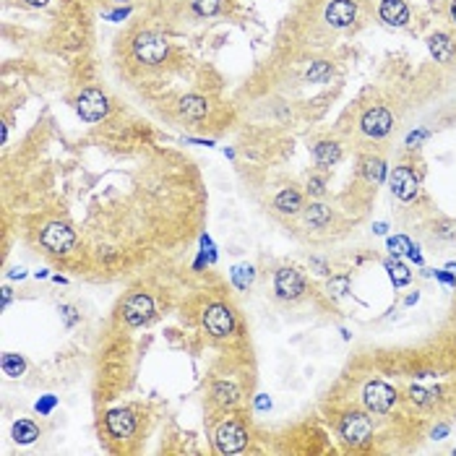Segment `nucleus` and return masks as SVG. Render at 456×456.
<instances>
[{
    "label": "nucleus",
    "mask_w": 456,
    "mask_h": 456,
    "mask_svg": "<svg viewBox=\"0 0 456 456\" xmlns=\"http://www.w3.org/2000/svg\"><path fill=\"white\" fill-rule=\"evenodd\" d=\"M169 55V42L157 32H141L133 40V57L144 65H160Z\"/></svg>",
    "instance_id": "1"
},
{
    "label": "nucleus",
    "mask_w": 456,
    "mask_h": 456,
    "mask_svg": "<svg viewBox=\"0 0 456 456\" xmlns=\"http://www.w3.org/2000/svg\"><path fill=\"white\" fill-rule=\"evenodd\" d=\"M40 243H42V248L50 250V253L65 256V253H71V250L76 248V243H79V238H76V233H73L68 224H63V222H50V224H45V227H42Z\"/></svg>",
    "instance_id": "2"
},
{
    "label": "nucleus",
    "mask_w": 456,
    "mask_h": 456,
    "mask_svg": "<svg viewBox=\"0 0 456 456\" xmlns=\"http://www.w3.org/2000/svg\"><path fill=\"white\" fill-rule=\"evenodd\" d=\"M362 404L373 415H386L396 404V391H394V386L384 384V381H370L362 389Z\"/></svg>",
    "instance_id": "3"
},
{
    "label": "nucleus",
    "mask_w": 456,
    "mask_h": 456,
    "mask_svg": "<svg viewBox=\"0 0 456 456\" xmlns=\"http://www.w3.org/2000/svg\"><path fill=\"white\" fill-rule=\"evenodd\" d=\"M204 328L206 334H211L214 339H224L235 331V316L233 311L224 303H211L204 311Z\"/></svg>",
    "instance_id": "4"
},
{
    "label": "nucleus",
    "mask_w": 456,
    "mask_h": 456,
    "mask_svg": "<svg viewBox=\"0 0 456 456\" xmlns=\"http://www.w3.org/2000/svg\"><path fill=\"white\" fill-rule=\"evenodd\" d=\"M339 433L350 446H362L373 433V423H370V417L365 412H347L339 420Z\"/></svg>",
    "instance_id": "5"
},
{
    "label": "nucleus",
    "mask_w": 456,
    "mask_h": 456,
    "mask_svg": "<svg viewBox=\"0 0 456 456\" xmlns=\"http://www.w3.org/2000/svg\"><path fill=\"white\" fill-rule=\"evenodd\" d=\"M216 448L222 454H240L248 446V430L243 428L238 420H227L216 428Z\"/></svg>",
    "instance_id": "6"
},
{
    "label": "nucleus",
    "mask_w": 456,
    "mask_h": 456,
    "mask_svg": "<svg viewBox=\"0 0 456 456\" xmlns=\"http://www.w3.org/2000/svg\"><path fill=\"white\" fill-rule=\"evenodd\" d=\"M110 110V104H107V96L99 91V89H84L76 99V112L81 115V121L87 123H96L102 121L104 115Z\"/></svg>",
    "instance_id": "7"
},
{
    "label": "nucleus",
    "mask_w": 456,
    "mask_h": 456,
    "mask_svg": "<svg viewBox=\"0 0 456 456\" xmlns=\"http://www.w3.org/2000/svg\"><path fill=\"white\" fill-rule=\"evenodd\" d=\"M123 318L128 326H144L154 318V300L144 292H136L130 295L123 305Z\"/></svg>",
    "instance_id": "8"
},
{
    "label": "nucleus",
    "mask_w": 456,
    "mask_h": 456,
    "mask_svg": "<svg viewBox=\"0 0 456 456\" xmlns=\"http://www.w3.org/2000/svg\"><path fill=\"white\" fill-rule=\"evenodd\" d=\"M391 193L399 201H412L420 193V177L409 165H399L391 175Z\"/></svg>",
    "instance_id": "9"
},
{
    "label": "nucleus",
    "mask_w": 456,
    "mask_h": 456,
    "mask_svg": "<svg viewBox=\"0 0 456 456\" xmlns=\"http://www.w3.org/2000/svg\"><path fill=\"white\" fill-rule=\"evenodd\" d=\"M274 289H277V295H279L282 300H297V297L305 292V282L297 269L284 266V269H279L277 277H274Z\"/></svg>",
    "instance_id": "10"
},
{
    "label": "nucleus",
    "mask_w": 456,
    "mask_h": 456,
    "mask_svg": "<svg viewBox=\"0 0 456 456\" xmlns=\"http://www.w3.org/2000/svg\"><path fill=\"white\" fill-rule=\"evenodd\" d=\"M394 126V115L386 107H370L360 121V128L370 138H384Z\"/></svg>",
    "instance_id": "11"
},
{
    "label": "nucleus",
    "mask_w": 456,
    "mask_h": 456,
    "mask_svg": "<svg viewBox=\"0 0 456 456\" xmlns=\"http://www.w3.org/2000/svg\"><path fill=\"white\" fill-rule=\"evenodd\" d=\"M355 18H357V6H355V0H331L326 6V21H328V26H334V29H347V26H352Z\"/></svg>",
    "instance_id": "12"
},
{
    "label": "nucleus",
    "mask_w": 456,
    "mask_h": 456,
    "mask_svg": "<svg viewBox=\"0 0 456 456\" xmlns=\"http://www.w3.org/2000/svg\"><path fill=\"white\" fill-rule=\"evenodd\" d=\"M104 428L110 430V435L115 438H130L136 430V415L130 409H112L104 417Z\"/></svg>",
    "instance_id": "13"
},
{
    "label": "nucleus",
    "mask_w": 456,
    "mask_h": 456,
    "mask_svg": "<svg viewBox=\"0 0 456 456\" xmlns=\"http://www.w3.org/2000/svg\"><path fill=\"white\" fill-rule=\"evenodd\" d=\"M378 13L389 26H404L409 21V9L404 0H381Z\"/></svg>",
    "instance_id": "14"
},
{
    "label": "nucleus",
    "mask_w": 456,
    "mask_h": 456,
    "mask_svg": "<svg viewBox=\"0 0 456 456\" xmlns=\"http://www.w3.org/2000/svg\"><path fill=\"white\" fill-rule=\"evenodd\" d=\"M177 112L183 115L185 121H201L204 115L208 112V102L204 99V96L199 94H188L180 99V104H177Z\"/></svg>",
    "instance_id": "15"
},
{
    "label": "nucleus",
    "mask_w": 456,
    "mask_h": 456,
    "mask_svg": "<svg viewBox=\"0 0 456 456\" xmlns=\"http://www.w3.org/2000/svg\"><path fill=\"white\" fill-rule=\"evenodd\" d=\"M313 160H316L318 167H331V165L342 160V146L336 141H318L313 146Z\"/></svg>",
    "instance_id": "16"
},
{
    "label": "nucleus",
    "mask_w": 456,
    "mask_h": 456,
    "mask_svg": "<svg viewBox=\"0 0 456 456\" xmlns=\"http://www.w3.org/2000/svg\"><path fill=\"white\" fill-rule=\"evenodd\" d=\"M428 48H430L433 57L438 60V63H448L451 57H454V42L448 34H433L430 40H428Z\"/></svg>",
    "instance_id": "17"
},
{
    "label": "nucleus",
    "mask_w": 456,
    "mask_h": 456,
    "mask_svg": "<svg viewBox=\"0 0 456 456\" xmlns=\"http://www.w3.org/2000/svg\"><path fill=\"white\" fill-rule=\"evenodd\" d=\"M360 172L368 183L381 185L386 180V162L378 160V157H365V160L360 162Z\"/></svg>",
    "instance_id": "18"
},
{
    "label": "nucleus",
    "mask_w": 456,
    "mask_h": 456,
    "mask_svg": "<svg viewBox=\"0 0 456 456\" xmlns=\"http://www.w3.org/2000/svg\"><path fill=\"white\" fill-rule=\"evenodd\" d=\"M274 208L282 211V214H297V211L303 208V196L297 191H292V188H287V191H282L279 196L274 199Z\"/></svg>",
    "instance_id": "19"
},
{
    "label": "nucleus",
    "mask_w": 456,
    "mask_h": 456,
    "mask_svg": "<svg viewBox=\"0 0 456 456\" xmlns=\"http://www.w3.org/2000/svg\"><path fill=\"white\" fill-rule=\"evenodd\" d=\"M305 222H308V227H316V230L326 227L331 222V208L323 206V204H311L305 208Z\"/></svg>",
    "instance_id": "20"
},
{
    "label": "nucleus",
    "mask_w": 456,
    "mask_h": 456,
    "mask_svg": "<svg viewBox=\"0 0 456 456\" xmlns=\"http://www.w3.org/2000/svg\"><path fill=\"white\" fill-rule=\"evenodd\" d=\"M40 438V428L32 423V420H18L13 423V440L16 443H34Z\"/></svg>",
    "instance_id": "21"
},
{
    "label": "nucleus",
    "mask_w": 456,
    "mask_h": 456,
    "mask_svg": "<svg viewBox=\"0 0 456 456\" xmlns=\"http://www.w3.org/2000/svg\"><path fill=\"white\" fill-rule=\"evenodd\" d=\"M386 272H389V279L394 282V287H404V284H409V279H412L409 269L401 264V261H396V256L386 261Z\"/></svg>",
    "instance_id": "22"
},
{
    "label": "nucleus",
    "mask_w": 456,
    "mask_h": 456,
    "mask_svg": "<svg viewBox=\"0 0 456 456\" xmlns=\"http://www.w3.org/2000/svg\"><path fill=\"white\" fill-rule=\"evenodd\" d=\"M214 399L219 401L222 407H233L235 401L240 399V391H238L233 384H224V381H219V384L214 386Z\"/></svg>",
    "instance_id": "23"
},
{
    "label": "nucleus",
    "mask_w": 456,
    "mask_h": 456,
    "mask_svg": "<svg viewBox=\"0 0 456 456\" xmlns=\"http://www.w3.org/2000/svg\"><path fill=\"white\" fill-rule=\"evenodd\" d=\"M0 368H3V373L9 378H18L26 370V362H24V357H18V355L6 352L3 355V360H0Z\"/></svg>",
    "instance_id": "24"
},
{
    "label": "nucleus",
    "mask_w": 456,
    "mask_h": 456,
    "mask_svg": "<svg viewBox=\"0 0 456 456\" xmlns=\"http://www.w3.org/2000/svg\"><path fill=\"white\" fill-rule=\"evenodd\" d=\"M230 277H233V284L238 289H248L250 284H253V277H256V272H253V266H250V264H240V266H235Z\"/></svg>",
    "instance_id": "25"
},
{
    "label": "nucleus",
    "mask_w": 456,
    "mask_h": 456,
    "mask_svg": "<svg viewBox=\"0 0 456 456\" xmlns=\"http://www.w3.org/2000/svg\"><path fill=\"white\" fill-rule=\"evenodd\" d=\"M435 399H438V391H435V389H423V386H412V389H409V401H412V404L428 407V404H435Z\"/></svg>",
    "instance_id": "26"
},
{
    "label": "nucleus",
    "mask_w": 456,
    "mask_h": 456,
    "mask_svg": "<svg viewBox=\"0 0 456 456\" xmlns=\"http://www.w3.org/2000/svg\"><path fill=\"white\" fill-rule=\"evenodd\" d=\"M328 76H331V63H326V60H316V63H311V68L305 71V79L311 81V84H321V81H326Z\"/></svg>",
    "instance_id": "27"
},
{
    "label": "nucleus",
    "mask_w": 456,
    "mask_h": 456,
    "mask_svg": "<svg viewBox=\"0 0 456 456\" xmlns=\"http://www.w3.org/2000/svg\"><path fill=\"white\" fill-rule=\"evenodd\" d=\"M191 9L196 16H214L222 9V0H191Z\"/></svg>",
    "instance_id": "28"
},
{
    "label": "nucleus",
    "mask_w": 456,
    "mask_h": 456,
    "mask_svg": "<svg viewBox=\"0 0 456 456\" xmlns=\"http://www.w3.org/2000/svg\"><path fill=\"white\" fill-rule=\"evenodd\" d=\"M389 250H391V256H404L412 250V243L404 235H396V238H389Z\"/></svg>",
    "instance_id": "29"
},
{
    "label": "nucleus",
    "mask_w": 456,
    "mask_h": 456,
    "mask_svg": "<svg viewBox=\"0 0 456 456\" xmlns=\"http://www.w3.org/2000/svg\"><path fill=\"white\" fill-rule=\"evenodd\" d=\"M328 292L334 297H342L350 292V277H331L328 279Z\"/></svg>",
    "instance_id": "30"
},
{
    "label": "nucleus",
    "mask_w": 456,
    "mask_h": 456,
    "mask_svg": "<svg viewBox=\"0 0 456 456\" xmlns=\"http://www.w3.org/2000/svg\"><path fill=\"white\" fill-rule=\"evenodd\" d=\"M433 233H435V238H440V240H454V238H456V224L454 222H443V224H438Z\"/></svg>",
    "instance_id": "31"
},
{
    "label": "nucleus",
    "mask_w": 456,
    "mask_h": 456,
    "mask_svg": "<svg viewBox=\"0 0 456 456\" xmlns=\"http://www.w3.org/2000/svg\"><path fill=\"white\" fill-rule=\"evenodd\" d=\"M323 191H326V180L313 175L311 180H308V193H311V196H323Z\"/></svg>",
    "instance_id": "32"
},
{
    "label": "nucleus",
    "mask_w": 456,
    "mask_h": 456,
    "mask_svg": "<svg viewBox=\"0 0 456 456\" xmlns=\"http://www.w3.org/2000/svg\"><path fill=\"white\" fill-rule=\"evenodd\" d=\"M55 401H57L55 396H45V399H40L37 401V412H40V415H48L50 409L55 407Z\"/></svg>",
    "instance_id": "33"
},
{
    "label": "nucleus",
    "mask_w": 456,
    "mask_h": 456,
    "mask_svg": "<svg viewBox=\"0 0 456 456\" xmlns=\"http://www.w3.org/2000/svg\"><path fill=\"white\" fill-rule=\"evenodd\" d=\"M60 313H63V318L68 326H73L76 321H79V316H76V308H71V305H60Z\"/></svg>",
    "instance_id": "34"
},
{
    "label": "nucleus",
    "mask_w": 456,
    "mask_h": 456,
    "mask_svg": "<svg viewBox=\"0 0 456 456\" xmlns=\"http://www.w3.org/2000/svg\"><path fill=\"white\" fill-rule=\"evenodd\" d=\"M428 138V130H417V133H409L407 136V146H417L420 141H425Z\"/></svg>",
    "instance_id": "35"
},
{
    "label": "nucleus",
    "mask_w": 456,
    "mask_h": 456,
    "mask_svg": "<svg viewBox=\"0 0 456 456\" xmlns=\"http://www.w3.org/2000/svg\"><path fill=\"white\" fill-rule=\"evenodd\" d=\"M256 409H258V412H266V409H272V399H269L266 394H258V399H256Z\"/></svg>",
    "instance_id": "36"
},
{
    "label": "nucleus",
    "mask_w": 456,
    "mask_h": 456,
    "mask_svg": "<svg viewBox=\"0 0 456 456\" xmlns=\"http://www.w3.org/2000/svg\"><path fill=\"white\" fill-rule=\"evenodd\" d=\"M448 430H451L448 425H438V428H433V438L440 440V438H443V435H448Z\"/></svg>",
    "instance_id": "37"
},
{
    "label": "nucleus",
    "mask_w": 456,
    "mask_h": 456,
    "mask_svg": "<svg viewBox=\"0 0 456 456\" xmlns=\"http://www.w3.org/2000/svg\"><path fill=\"white\" fill-rule=\"evenodd\" d=\"M311 264L316 266V269H318V274H328V266L323 264V261H321V258H311Z\"/></svg>",
    "instance_id": "38"
},
{
    "label": "nucleus",
    "mask_w": 456,
    "mask_h": 456,
    "mask_svg": "<svg viewBox=\"0 0 456 456\" xmlns=\"http://www.w3.org/2000/svg\"><path fill=\"white\" fill-rule=\"evenodd\" d=\"M126 16H128V9H123V11H115V13H110L112 21H121V18H126Z\"/></svg>",
    "instance_id": "39"
},
{
    "label": "nucleus",
    "mask_w": 456,
    "mask_h": 456,
    "mask_svg": "<svg viewBox=\"0 0 456 456\" xmlns=\"http://www.w3.org/2000/svg\"><path fill=\"white\" fill-rule=\"evenodd\" d=\"M435 277H438L440 282H446V284H456L454 277H448V274H443V272H435Z\"/></svg>",
    "instance_id": "40"
},
{
    "label": "nucleus",
    "mask_w": 456,
    "mask_h": 456,
    "mask_svg": "<svg viewBox=\"0 0 456 456\" xmlns=\"http://www.w3.org/2000/svg\"><path fill=\"white\" fill-rule=\"evenodd\" d=\"M386 230H389V227H386L384 222H376V224H373V233H376V235H386Z\"/></svg>",
    "instance_id": "41"
},
{
    "label": "nucleus",
    "mask_w": 456,
    "mask_h": 456,
    "mask_svg": "<svg viewBox=\"0 0 456 456\" xmlns=\"http://www.w3.org/2000/svg\"><path fill=\"white\" fill-rule=\"evenodd\" d=\"M11 303V287H3V308H9Z\"/></svg>",
    "instance_id": "42"
},
{
    "label": "nucleus",
    "mask_w": 456,
    "mask_h": 456,
    "mask_svg": "<svg viewBox=\"0 0 456 456\" xmlns=\"http://www.w3.org/2000/svg\"><path fill=\"white\" fill-rule=\"evenodd\" d=\"M26 6H34V9H40V6H48L50 0H24Z\"/></svg>",
    "instance_id": "43"
},
{
    "label": "nucleus",
    "mask_w": 456,
    "mask_h": 456,
    "mask_svg": "<svg viewBox=\"0 0 456 456\" xmlns=\"http://www.w3.org/2000/svg\"><path fill=\"white\" fill-rule=\"evenodd\" d=\"M448 16H451V21L456 24V0H451V6H448Z\"/></svg>",
    "instance_id": "44"
},
{
    "label": "nucleus",
    "mask_w": 456,
    "mask_h": 456,
    "mask_svg": "<svg viewBox=\"0 0 456 456\" xmlns=\"http://www.w3.org/2000/svg\"><path fill=\"white\" fill-rule=\"evenodd\" d=\"M11 277H13V279H24L26 272H24V269H13V272H11Z\"/></svg>",
    "instance_id": "45"
},
{
    "label": "nucleus",
    "mask_w": 456,
    "mask_h": 456,
    "mask_svg": "<svg viewBox=\"0 0 456 456\" xmlns=\"http://www.w3.org/2000/svg\"><path fill=\"white\" fill-rule=\"evenodd\" d=\"M417 297H420L417 292H415V295H409V297H407V305H415V303H417Z\"/></svg>",
    "instance_id": "46"
},
{
    "label": "nucleus",
    "mask_w": 456,
    "mask_h": 456,
    "mask_svg": "<svg viewBox=\"0 0 456 456\" xmlns=\"http://www.w3.org/2000/svg\"><path fill=\"white\" fill-rule=\"evenodd\" d=\"M118 3H128V0H118Z\"/></svg>",
    "instance_id": "47"
}]
</instances>
